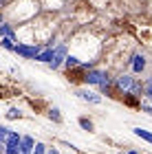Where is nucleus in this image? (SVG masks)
I'll return each mask as SVG.
<instances>
[{
  "instance_id": "nucleus-16",
  "label": "nucleus",
  "mask_w": 152,
  "mask_h": 154,
  "mask_svg": "<svg viewBox=\"0 0 152 154\" xmlns=\"http://www.w3.org/2000/svg\"><path fill=\"white\" fill-rule=\"evenodd\" d=\"M20 115H22V112H20V110H18V108H11V110H9V112H7V119H18Z\"/></svg>"
},
{
  "instance_id": "nucleus-18",
  "label": "nucleus",
  "mask_w": 152,
  "mask_h": 154,
  "mask_svg": "<svg viewBox=\"0 0 152 154\" xmlns=\"http://www.w3.org/2000/svg\"><path fill=\"white\" fill-rule=\"evenodd\" d=\"M79 125H82V128H84V130H88V132L93 130V123L88 121V119H79Z\"/></svg>"
},
{
  "instance_id": "nucleus-5",
  "label": "nucleus",
  "mask_w": 152,
  "mask_h": 154,
  "mask_svg": "<svg viewBox=\"0 0 152 154\" xmlns=\"http://www.w3.org/2000/svg\"><path fill=\"white\" fill-rule=\"evenodd\" d=\"M33 148H36V145H33L31 137H22V139H20V154H31Z\"/></svg>"
},
{
  "instance_id": "nucleus-11",
  "label": "nucleus",
  "mask_w": 152,
  "mask_h": 154,
  "mask_svg": "<svg viewBox=\"0 0 152 154\" xmlns=\"http://www.w3.org/2000/svg\"><path fill=\"white\" fill-rule=\"evenodd\" d=\"M0 35L13 40V29H11V26H7V24H0Z\"/></svg>"
},
{
  "instance_id": "nucleus-15",
  "label": "nucleus",
  "mask_w": 152,
  "mask_h": 154,
  "mask_svg": "<svg viewBox=\"0 0 152 154\" xmlns=\"http://www.w3.org/2000/svg\"><path fill=\"white\" fill-rule=\"evenodd\" d=\"M146 97H148V101H152V79L146 82Z\"/></svg>"
},
{
  "instance_id": "nucleus-12",
  "label": "nucleus",
  "mask_w": 152,
  "mask_h": 154,
  "mask_svg": "<svg viewBox=\"0 0 152 154\" xmlns=\"http://www.w3.org/2000/svg\"><path fill=\"white\" fill-rule=\"evenodd\" d=\"M123 99H126L128 106H139V103H141V101H137L135 97H132V93H123Z\"/></svg>"
},
{
  "instance_id": "nucleus-22",
  "label": "nucleus",
  "mask_w": 152,
  "mask_h": 154,
  "mask_svg": "<svg viewBox=\"0 0 152 154\" xmlns=\"http://www.w3.org/2000/svg\"><path fill=\"white\" fill-rule=\"evenodd\" d=\"M128 154H137V152H135V150H130V152H128Z\"/></svg>"
},
{
  "instance_id": "nucleus-19",
  "label": "nucleus",
  "mask_w": 152,
  "mask_h": 154,
  "mask_svg": "<svg viewBox=\"0 0 152 154\" xmlns=\"http://www.w3.org/2000/svg\"><path fill=\"white\" fill-rule=\"evenodd\" d=\"M7 137H9V130H7V128H0V145L7 141Z\"/></svg>"
},
{
  "instance_id": "nucleus-3",
  "label": "nucleus",
  "mask_w": 152,
  "mask_h": 154,
  "mask_svg": "<svg viewBox=\"0 0 152 154\" xmlns=\"http://www.w3.org/2000/svg\"><path fill=\"white\" fill-rule=\"evenodd\" d=\"M18 55H22V57H38V46H29V44H16L13 48Z\"/></svg>"
},
{
  "instance_id": "nucleus-4",
  "label": "nucleus",
  "mask_w": 152,
  "mask_h": 154,
  "mask_svg": "<svg viewBox=\"0 0 152 154\" xmlns=\"http://www.w3.org/2000/svg\"><path fill=\"white\" fill-rule=\"evenodd\" d=\"M64 55H66V46H57L53 51V60H51V68H57L62 62H64Z\"/></svg>"
},
{
  "instance_id": "nucleus-2",
  "label": "nucleus",
  "mask_w": 152,
  "mask_h": 154,
  "mask_svg": "<svg viewBox=\"0 0 152 154\" xmlns=\"http://www.w3.org/2000/svg\"><path fill=\"white\" fill-rule=\"evenodd\" d=\"M5 148H7V154H20V137L13 134V132H9V137H7L5 141Z\"/></svg>"
},
{
  "instance_id": "nucleus-8",
  "label": "nucleus",
  "mask_w": 152,
  "mask_h": 154,
  "mask_svg": "<svg viewBox=\"0 0 152 154\" xmlns=\"http://www.w3.org/2000/svg\"><path fill=\"white\" fill-rule=\"evenodd\" d=\"M117 86H119V88H123V90H126V88H132V77L121 75L119 79H117Z\"/></svg>"
},
{
  "instance_id": "nucleus-14",
  "label": "nucleus",
  "mask_w": 152,
  "mask_h": 154,
  "mask_svg": "<svg viewBox=\"0 0 152 154\" xmlns=\"http://www.w3.org/2000/svg\"><path fill=\"white\" fill-rule=\"evenodd\" d=\"M0 42H2V46H5V48H9V51H13V48H16V44H13V40H11V38H2Z\"/></svg>"
},
{
  "instance_id": "nucleus-17",
  "label": "nucleus",
  "mask_w": 152,
  "mask_h": 154,
  "mask_svg": "<svg viewBox=\"0 0 152 154\" xmlns=\"http://www.w3.org/2000/svg\"><path fill=\"white\" fill-rule=\"evenodd\" d=\"M31 154H46V148H44L42 143H36V148H33Z\"/></svg>"
},
{
  "instance_id": "nucleus-1",
  "label": "nucleus",
  "mask_w": 152,
  "mask_h": 154,
  "mask_svg": "<svg viewBox=\"0 0 152 154\" xmlns=\"http://www.w3.org/2000/svg\"><path fill=\"white\" fill-rule=\"evenodd\" d=\"M84 82H86V84H99L101 88H108V84H110L108 75L101 73V71H88L86 77H84Z\"/></svg>"
},
{
  "instance_id": "nucleus-6",
  "label": "nucleus",
  "mask_w": 152,
  "mask_h": 154,
  "mask_svg": "<svg viewBox=\"0 0 152 154\" xmlns=\"http://www.w3.org/2000/svg\"><path fill=\"white\" fill-rule=\"evenodd\" d=\"M77 95H79L84 101H91V103H99V101H101V97H99V95H95V93H88V90H79Z\"/></svg>"
},
{
  "instance_id": "nucleus-21",
  "label": "nucleus",
  "mask_w": 152,
  "mask_h": 154,
  "mask_svg": "<svg viewBox=\"0 0 152 154\" xmlns=\"http://www.w3.org/2000/svg\"><path fill=\"white\" fill-rule=\"evenodd\" d=\"M46 154H57V150H49V152H46Z\"/></svg>"
},
{
  "instance_id": "nucleus-10",
  "label": "nucleus",
  "mask_w": 152,
  "mask_h": 154,
  "mask_svg": "<svg viewBox=\"0 0 152 154\" xmlns=\"http://www.w3.org/2000/svg\"><path fill=\"white\" fill-rule=\"evenodd\" d=\"M51 60H53V48H49L44 53H38V62H49L51 64Z\"/></svg>"
},
{
  "instance_id": "nucleus-20",
  "label": "nucleus",
  "mask_w": 152,
  "mask_h": 154,
  "mask_svg": "<svg viewBox=\"0 0 152 154\" xmlns=\"http://www.w3.org/2000/svg\"><path fill=\"white\" fill-rule=\"evenodd\" d=\"M49 117L53 119V121H60V119H62V117H60V110H55V108H53L51 112H49Z\"/></svg>"
},
{
  "instance_id": "nucleus-13",
  "label": "nucleus",
  "mask_w": 152,
  "mask_h": 154,
  "mask_svg": "<svg viewBox=\"0 0 152 154\" xmlns=\"http://www.w3.org/2000/svg\"><path fill=\"white\" fill-rule=\"evenodd\" d=\"M64 62H66L68 71H71V68H77V66H79V62H77V57H66Z\"/></svg>"
},
{
  "instance_id": "nucleus-7",
  "label": "nucleus",
  "mask_w": 152,
  "mask_h": 154,
  "mask_svg": "<svg viewBox=\"0 0 152 154\" xmlns=\"http://www.w3.org/2000/svg\"><path fill=\"white\" fill-rule=\"evenodd\" d=\"M132 68L137 73H141L143 68H146V60H143L141 55H135V57H132Z\"/></svg>"
},
{
  "instance_id": "nucleus-9",
  "label": "nucleus",
  "mask_w": 152,
  "mask_h": 154,
  "mask_svg": "<svg viewBox=\"0 0 152 154\" xmlns=\"http://www.w3.org/2000/svg\"><path fill=\"white\" fill-rule=\"evenodd\" d=\"M135 134H137V137H141L143 141H148V143H152V132H148V130H143V128H135Z\"/></svg>"
}]
</instances>
